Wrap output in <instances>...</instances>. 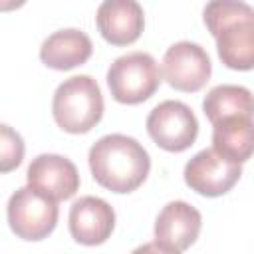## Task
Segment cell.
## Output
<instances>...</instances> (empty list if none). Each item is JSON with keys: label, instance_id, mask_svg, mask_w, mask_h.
Instances as JSON below:
<instances>
[{"label": "cell", "instance_id": "obj_1", "mask_svg": "<svg viewBox=\"0 0 254 254\" xmlns=\"http://www.w3.org/2000/svg\"><path fill=\"white\" fill-rule=\"evenodd\" d=\"M87 163L93 181L115 194L137 190L151 171L147 149L123 133H109L97 139L89 149Z\"/></svg>", "mask_w": 254, "mask_h": 254}, {"label": "cell", "instance_id": "obj_2", "mask_svg": "<svg viewBox=\"0 0 254 254\" xmlns=\"http://www.w3.org/2000/svg\"><path fill=\"white\" fill-rule=\"evenodd\" d=\"M202 22L228 69H254V8L242 0H208Z\"/></svg>", "mask_w": 254, "mask_h": 254}, {"label": "cell", "instance_id": "obj_3", "mask_svg": "<svg viewBox=\"0 0 254 254\" xmlns=\"http://www.w3.org/2000/svg\"><path fill=\"white\" fill-rule=\"evenodd\" d=\"M52 115L58 127L71 135L91 131L103 117V95L91 75L64 79L52 97Z\"/></svg>", "mask_w": 254, "mask_h": 254}, {"label": "cell", "instance_id": "obj_4", "mask_svg": "<svg viewBox=\"0 0 254 254\" xmlns=\"http://www.w3.org/2000/svg\"><path fill=\"white\" fill-rule=\"evenodd\" d=\"M163 79V71L155 58L147 52H131L119 56L107 69V85L111 97L123 105H137L155 95Z\"/></svg>", "mask_w": 254, "mask_h": 254}, {"label": "cell", "instance_id": "obj_5", "mask_svg": "<svg viewBox=\"0 0 254 254\" xmlns=\"http://www.w3.org/2000/svg\"><path fill=\"white\" fill-rule=\"evenodd\" d=\"M10 230L28 242L48 238L58 224V200L38 192L36 189L22 187L12 192L6 206Z\"/></svg>", "mask_w": 254, "mask_h": 254}, {"label": "cell", "instance_id": "obj_6", "mask_svg": "<svg viewBox=\"0 0 254 254\" xmlns=\"http://www.w3.org/2000/svg\"><path fill=\"white\" fill-rule=\"evenodd\" d=\"M147 133L157 147L169 153L187 151L198 137V121L192 109L177 99L161 101L145 121Z\"/></svg>", "mask_w": 254, "mask_h": 254}, {"label": "cell", "instance_id": "obj_7", "mask_svg": "<svg viewBox=\"0 0 254 254\" xmlns=\"http://www.w3.org/2000/svg\"><path fill=\"white\" fill-rule=\"evenodd\" d=\"M183 177L190 190L214 198L232 190V187L242 177V167L240 163L222 157L214 147H210L198 151L192 159L187 161Z\"/></svg>", "mask_w": 254, "mask_h": 254}, {"label": "cell", "instance_id": "obj_8", "mask_svg": "<svg viewBox=\"0 0 254 254\" xmlns=\"http://www.w3.org/2000/svg\"><path fill=\"white\" fill-rule=\"evenodd\" d=\"M210 58L206 50L194 42H177L163 56V77L177 91H200L210 79Z\"/></svg>", "mask_w": 254, "mask_h": 254}, {"label": "cell", "instance_id": "obj_9", "mask_svg": "<svg viewBox=\"0 0 254 254\" xmlns=\"http://www.w3.org/2000/svg\"><path fill=\"white\" fill-rule=\"evenodd\" d=\"M202 228V216L200 212L185 202V200H171L167 202L155 220V248L159 252H171L179 254L190 248Z\"/></svg>", "mask_w": 254, "mask_h": 254}, {"label": "cell", "instance_id": "obj_10", "mask_svg": "<svg viewBox=\"0 0 254 254\" xmlns=\"http://www.w3.org/2000/svg\"><path fill=\"white\" fill-rule=\"evenodd\" d=\"M26 181L38 192L54 198L67 200L79 190V173L75 165L62 155L42 153L28 165Z\"/></svg>", "mask_w": 254, "mask_h": 254}, {"label": "cell", "instance_id": "obj_11", "mask_svg": "<svg viewBox=\"0 0 254 254\" xmlns=\"http://www.w3.org/2000/svg\"><path fill=\"white\" fill-rule=\"evenodd\" d=\"M67 226L77 244L99 246L115 228V210L99 196H81L69 206Z\"/></svg>", "mask_w": 254, "mask_h": 254}, {"label": "cell", "instance_id": "obj_12", "mask_svg": "<svg viewBox=\"0 0 254 254\" xmlns=\"http://www.w3.org/2000/svg\"><path fill=\"white\" fill-rule=\"evenodd\" d=\"M101 38L111 46L135 44L145 28V14L137 0H103L95 12Z\"/></svg>", "mask_w": 254, "mask_h": 254}, {"label": "cell", "instance_id": "obj_13", "mask_svg": "<svg viewBox=\"0 0 254 254\" xmlns=\"http://www.w3.org/2000/svg\"><path fill=\"white\" fill-rule=\"evenodd\" d=\"M93 54L89 36L77 28H65L50 34L40 46V60L46 67L67 71L83 65Z\"/></svg>", "mask_w": 254, "mask_h": 254}, {"label": "cell", "instance_id": "obj_14", "mask_svg": "<svg viewBox=\"0 0 254 254\" xmlns=\"http://www.w3.org/2000/svg\"><path fill=\"white\" fill-rule=\"evenodd\" d=\"M212 147L234 163H246L254 155V117L230 115L212 123Z\"/></svg>", "mask_w": 254, "mask_h": 254}, {"label": "cell", "instance_id": "obj_15", "mask_svg": "<svg viewBox=\"0 0 254 254\" xmlns=\"http://www.w3.org/2000/svg\"><path fill=\"white\" fill-rule=\"evenodd\" d=\"M202 111L210 123L230 115L254 117V93L244 85L222 83L212 87L202 99Z\"/></svg>", "mask_w": 254, "mask_h": 254}, {"label": "cell", "instance_id": "obj_16", "mask_svg": "<svg viewBox=\"0 0 254 254\" xmlns=\"http://www.w3.org/2000/svg\"><path fill=\"white\" fill-rule=\"evenodd\" d=\"M24 139L18 131H14L10 125H0V171L10 173L14 171L22 159H24Z\"/></svg>", "mask_w": 254, "mask_h": 254}, {"label": "cell", "instance_id": "obj_17", "mask_svg": "<svg viewBox=\"0 0 254 254\" xmlns=\"http://www.w3.org/2000/svg\"><path fill=\"white\" fill-rule=\"evenodd\" d=\"M26 4V0H0V8L2 12H12L16 8H22Z\"/></svg>", "mask_w": 254, "mask_h": 254}]
</instances>
